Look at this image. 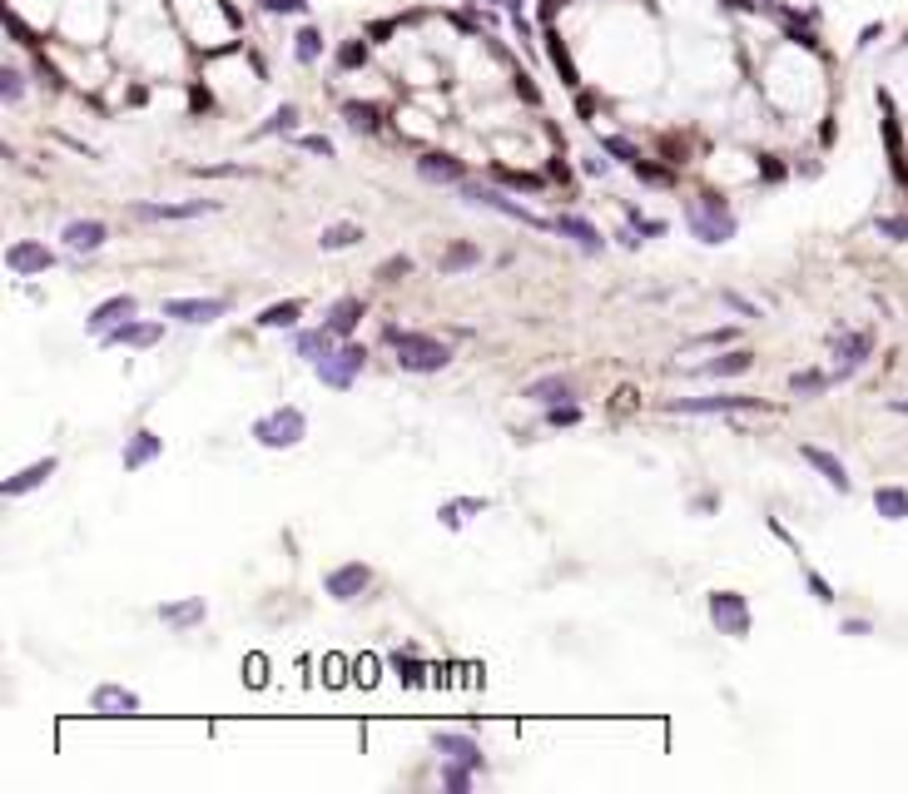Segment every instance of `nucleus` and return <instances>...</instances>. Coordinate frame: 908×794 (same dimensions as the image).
<instances>
[{
  "mask_svg": "<svg viewBox=\"0 0 908 794\" xmlns=\"http://www.w3.org/2000/svg\"><path fill=\"white\" fill-rule=\"evenodd\" d=\"M725 303H730V308H735V313H745V318H755V303H745V298H740V293H725Z\"/></svg>",
  "mask_w": 908,
  "mask_h": 794,
  "instance_id": "nucleus-46",
  "label": "nucleus"
},
{
  "mask_svg": "<svg viewBox=\"0 0 908 794\" xmlns=\"http://www.w3.org/2000/svg\"><path fill=\"white\" fill-rule=\"evenodd\" d=\"M323 586H328V596H333V601H358V596L373 586V571H368L363 561H348V566H333Z\"/></svg>",
  "mask_w": 908,
  "mask_h": 794,
  "instance_id": "nucleus-10",
  "label": "nucleus"
},
{
  "mask_svg": "<svg viewBox=\"0 0 908 794\" xmlns=\"http://www.w3.org/2000/svg\"><path fill=\"white\" fill-rule=\"evenodd\" d=\"M556 234H561V239H576L586 254H601V244H606V239H601V229H596V224H586V219H576V214H561V219H556Z\"/></svg>",
  "mask_w": 908,
  "mask_h": 794,
  "instance_id": "nucleus-24",
  "label": "nucleus"
},
{
  "mask_svg": "<svg viewBox=\"0 0 908 794\" xmlns=\"http://www.w3.org/2000/svg\"><path fill=\"white\" fill-rule=\"evenodd\" d=\"M159 452H164V437H159V432H149V427H144V432H134L130 442H125V472L149 467Z\"/></svg>",
  "mask_w": 908,
  "mask_h": 794,
  "instance_id": "nucleus-22",
  "label": "nucleus"
},
{
  "mask_svg": "<svg viewBox=\"0 0 908 794\" xmlns=\"http://www.w3.org/2000/svg\"><path fill=\"white\" fill-rule=\"evenodd\" d=\"M750 368H755V353H750V348H730V353L710 358L700 373H705V378H735V373H750Z\"/></svg>",
  "mask_w": 908,
  "mask_h": 794,
  "instance_id": "nucleus-26",
  "label": "nucleus"
},
{
  "mask_svg": "<svg viewBox=\"0 0 908 794\" xmlns=\"http://www.w3.org/2000/svg\"><path fill=\"white\" fill-rule=\"evenodd\" d=\"M55 472H60V462H55V457H40V462H30V467H25V472H15V477H5V487H0V492H5V497H25V492H35V487H45V482H50V477H55Z\"/></svg>",
  "mask_w": 908,
  "mask_h": 794,
  "instance_id": "nucleus-17",
  "label": "nucleus"
},
{
  "mask_svg": "<svg viewBox=\"0 0 908 794\" xmlns=\"http://www.w3.org/2000/svg\"><path fill=\"white\" fill-rule=\"evenodd\" d=\"M874 507H879V517H889V522L908 517V497L899 492V487H884V492H874Z\"/></svg>",
  "mask_w": 908,
  "mask_h": 794,
  "instance_id": "nucleus-35",
  "label": "nucleus"
},
{
  "mask_svg": "<svg viewBox=\"0 0 908 794\" xmlns=\"http://www.w3.org/2000/svg\"><path fill=\"white\" fill-rule=\"evenodd\" d=\"M477 264H482V249H477V244H467V239L447 244V249H442V259H437L442 273H467V268H477Z\"/></svg>",
  "mask_w": 908,
  "mask_h": 794,
  "instance_id": "nucleus-27",
  "label": "nucleus"
},
{
  "mask_svg": "<svg viewBox=\"0 0 908 794\" xmlns=\"http://www.w3.org/2000/svg\"><path fill=\"white\" fill-rule=\"evenodd\" d=\"M298 125V110L293 105H283V110H273V120L263 125V134H278V130H293Z\"/></svg>",
  "mask_w": 908,
  "mask_h": 794,
  "instance_id": "nucleus-41",
  "label": "nucleus"
},
{
  "mask_svg": "<svg viewBox=\"0 0 908 794\" xmlns=\"http://www.w3.org/2000/svg\"><path fill=\"white\" fill-rule=\"evenodd\" d=\"M373 670H378V665H373V661H358V680H363V685H373V680H378V675H373Z\"/></svg>",
  "mask_w": 908,
  "mask_h": 794,
  "instance_id": "nucleus-47",
  "label": "nucleus"
},
{
  "mask_svg": "<svg viewBox=\"0 0 908 794\" xmlns=\"http://www.w3.org/2000/svg\"><path fill=\"white\" fill-rule=\"evenodd\" d=\"M462 199H467V204H482V209H497V214H507V219H521L526 229H556V219H541V214L521 209V204H512L507 194H497V189H482V184H462Z\"/></svg>",
  "mask_w": 908,
  "mask_h": 794,
  "instance_id": "nucleus-7",
  "label": "nucleus"
},
{
  "mask_svg": "<svg viewBox=\"0 0 908 794\" xmlns=\"http://www.w3.org/2000/svg\"><path fill=\"white\" fill-rule=\"evenodd\" d=\"M219 204L209 199H194V204H134L130 214L144 219V224H164V219H199V214H214Z\"/></svg>",
  "mask_w": 908,
  "mask_h": 794,
  "instance_id": "nucleus-15",
  "label": "nucleus"
},
{
  "mask_svg": "<svg viewBox=\"0 0 908 794\" xmlns=\"http://www.w3.org/2000/svg\"><path fill=\"white\" fill-rule=\"evenodd\" d=\"M229 313V298H164V318L174 323H219Z\"/></svg>",
  "mask_w": 908,
  "mask_h": 794,
  "instance_id": "nucleus-9",
  "label": "nucleus"
},
{
  "mask_svg": "<svg viewBox=\"0 0 908 794\" xmlns=\"http://www.w3.org/2000/svg\"><path fill=\"white\" fill-rule=\"evenodd\" d=\"M363 363H368V348L363 343H343L323 363H313V373H318L323 388H353V378L363 373Z\"/></svg>",
  "mask_w": 908,
  "mask_h": 794,
  "instance_id": "nucleus-5",
  "label": "nucleus"
},
{
  "mask_svg": "<svg viewBox=\"0 0 908 794\" xmlns=\"http://www.w3.org/2000/svg\"><path fill=\"white\" fill-rule=\"evenodd\" d=\"M735 338H740L735 328H710V333H700V338H695V348H730Z\"/></svg>",
  "mask_w": 908,
  "mask_h": 794,
  "instance_id": "nucleus-40",
  "label": "nucleus"
},
{
  "mask_svg": "<svg viewBox=\"0 0 908 794\" xmlns=\"http://www.w3.org/2000/svg\"><path fill=\"white\" fill-rule=\"evenodd\" d=\"M417 174L432 179V184H462L467 179V159H457L447 149H427V154H417Z\"/></svg>",
  "mask_w": 908,
  "mask_h": 794,
  "instance_id": "nucleus-12",
  "label": "nucleus"
},
{
  "mask_svg": "<svg viewBox=\"0 0 908 794\" xmlns=\"http://www.w3.org/2000/svg\"><path fill=\"white\" fill-rule=\"evenodd\" d=\"M442 785L452 794L472 790V765H452V760H442Z\"/></svg>",
  "mask_w": 908,
  "mask_h": 794,
  "instance_id": "nucleus-37",
  "label": "nucleus"
},
{
  "mask_svg": "<svg viewBox=\"0 0 908 794\" xmlns=\"http://www.w3.org/2000/svg\"><path fill=\"white\" fill-rule=\"evenodd\" d=\"M363 313H368L363 298H338V303L328 308V328H333L338 338H353V328L363 323Z\"/></svg>",
  "mask_w": 908,
  "mask_h": 794,
  "instance_id": "nucleus-25",
  "label": "nucleus"
},
{
  "mask_svg": "<svg viewBox=\"0 0 908 794\" xmlns=\"http://www.w3.org/2000/svg\"><path fill=\"white\" fill-rule=\"evenodd\" d=\"M531 402H541V407H556V402H571L576 388H571V378H561V373H546V378H536V383H526V393Z\"/></svg>",
  "mask_w": 908,
  "mask_h": 794,
  "instance_id": "nucleus-21",
  "label": "nucleus"
},
{
  "mask_svg": "<svg viewBox=\"0 0 908 794\" xmlns=\"http://www.w3.org/2000/svg\"><path fill=\"white\" fill-rule=\"evenodd\" d=\"M829 383H834L829 373H814V368H804V373H794V378H789V393H794V397H819L824 388H829Z\"/></svg>",
  "mask_w": 908,
  "mask_h": 794,
  "instance_id": "nucleus-34",
  "label": "nucleus"
},
{
  "mask_svg": "<svg viewBox=\"0 0 908 794\" xmlns=\"http://www.w3.org/2000/svg\"><path fill=\"white\" fill-rule=\"evenodd\" d=\"M809 591H814V601H824V606L834 601V591H829V581H824L819 571H809Z\"/></svg>",
  "mask_w": 908,
  "mask_h": 794,
  "instance_id": "nucleus-43",
  "label": "nucleus"
},
{
  "mask_svg": "<svg viewBox=\"0 0 908 794\" xmlns=\"http://www.w3.org/2000/svg\"><path fill=\"white\" fill-rule=\"evenodd\" d=\"M353 244H363V229L358 224H328L318 234V249L323 254H338V249H353Z\"/></svg>",
  "mask_w": 908,
  "mask_h": 794,
  "instance_id": "nucleus-32",
  "label": "nucleus"
},
{
  "mask_svg": "<svg viewBox=\"0 0 908 794\" xmlns=\"http://www.w3.org/2000/svg\"><path fill=\"white\" fill-rule=\"evenodd\" d=\"M249 680H254V685H263V656H249Z\"/></svg>",
  "mask_w": 908,
  "mask_h": 794,
  "instance_id": "nucleus-48",
  "label": "nucleus"
},
{
  "mask_svg": "<svg viewBox=\"0 0 908 794\" xmlns=\"http://www.w3.org/2000/svg\"><path fill=\"white\" fill-rule=\"evenodd\" d=\"M134 308H139V303H134L130 293H115V298H105V303H100V308H95V313H90L85 323H90V333H110L115 323L134 318Z\"/></svg>",
  "mask_w": 908,
  "mask_h": 794,
  "instance_id": "nucleus-18",
  "label": "nucleus"
},
{
  "mask_svg": "<svg viewBox=\"0 0 908 794\" xmlns=\"http://www.w3.org/2000/svg\"><path fill=\"white\" fill-rule=\"evenodd\" d=\"M889 60H894V70L884 80H874V105H879V134H884L894 184L908 189V30L894 40Z\"/></svg>",
  "mask_w": 908,
  "mask_h": 794,
  "instance_id": "nucleus-1",
  "label": "nucleus"
},
{
  "mask_svg": "<svg viewBox=\"0 0 908 794\" xmlns=\"http://www.w3.org/2000/svg\"><path fill=\"white\" fill-rule=\"evenodd\" d=\"M799 457H804V462H809V467H814V472H819L829 487L849 492V472H844V462H839V457H829L824 447H799Z\"/></svg>",
  "mask_w": 908,
  "mask_h": 794,
  "instance_id": "nucleus-23",
  "label": "nucleus"
},
{
  "mask_svg": "<svg viewBox=\"0 0 908 794\" xmlns=\"http://www.w3.org/2000/svg\"><path fill=\"white\" fill-rule=\"evenodd\" d=\"M392 670H397L402 685H422V680H427V665L417 661V656H402V651L392 656Z\"/></svg>",
  "mask_w": 908,
  "mask_h": 794,
  "instance_id": "nucleus-36",
  "label": "nucleus"
},
{
  "mask_svg": "<svg viewBox=\"0 0 908 794\" xmlns=\"http://www.w3.org/2000/svg\"><path fill=\"white\" fill-rule=\"evenodd\" d=\"M204 616H209L204 596H189V601H169V606H159V621H164V626H174V631L204 626Z\"/></svg>",
  "mask_w": 908,
  "mask_h": 794,
  "instance_id": "nucleus-19",
  "label": "nucleus"
},
{
  "mask_svg": "<svg viewBox=\"0 0 908 794\" xmlns=\"http://www.w3.org/2000/svg\"><path fill=\"white\" fill-rule=\"evenodd\" d=\"M879 229L894 234V239H908V219H879Z\"/></svg>",
  "mask_w": 908,
  "mask_h": 794,
  "instance_id": "nucleus-44",
  "label": "nucleus"
},
{
  "mask_svg": "<svg viewBox=\"0 0 908 794\" xmlns=\"http://www.w3.org/2000/svg\"><path fill=\"white\" fill-rule=\"evenodd\" d=\"M685 224L700 244H730L735 239V214L730 204L715 194V189H700L690 204H685Z\"/></svg>",
  "mask_w": 908,
  "mask_h": 794,
  "instance_id": "nucleus-3",
  "label": "nucleus"
},
{
  "mask_svg": "<svg viewBox=\"0 0 908 794\" xmlns=\"http://www.w3.org/2000/svg\"><path fill=\"white\" fill-rule=\"evenodd\" d=\"M407 273H412V259H407V254H392V259L378 264V283H397V278H407Z\"/></svg>",
  "mask_w": 908,
  "mask_h": 794,
  "instance_id": "nucleus-38",
  "label": "nucleus"
},
{
  "mask_svg": "<svg viewBox=\"0 0 908 794\" xmlns=\"http://www.w3.org/2000/svg\"><path fill=\"white\" fill-rule=\"evenodd\" d=\"M834 353L844 358L839 373H854L864 363V353H869V333H834Z\"/></svg>",
  "mask_w": 908,
  "mask_h": 794,
  "instance_id": "nucleus-29",
  "label": "nucleus"
},
{
  "mask_svg": "<svg viewBox=\"0 0 908 794\" xmlns=\"http://www.w3.org/2000/svg\"><path fill=\"white\" fill-rule=\"evenodd\" d=\"M333 343H338V333L323 323V328H313V333H298V358H308V363H323L328 353H333Z\"/></svg>",
  "mask_w": 908,
  "mask_h": 794,
  "instance_id": "nucleus-28",
  "label": "nucleus"
},
{
  "mask_svg": "<svg viewBox=\"0 0 908 794\" xmlns=\"http://www.w3.org/2000/svg\"><path fill=\"white\" fill-rule=\"evenodd\" d=\"M492 179H502L507 189H526V194H541L551 184L546 174H526V169H512V164H492Z\"/></svg>",
  "mask_w": 908,
  "mask_h": 794,
  "instance_id": "nucleus-31",
  "label": "nucleus"
},
{
  "mask_svg": "<svg viewBox=\"0 0 908 794\" xmlns=\"http://www.w3.org/2000/svg\"><path fill=\"white\" fill-rule=\"evenodd\" d=\"M303 437H308V417L298 407H273V412H263L259 422H254V442L259 447H273V452L298 447Z\"/></svg>",
  "mask_w": 908,
  "mask_h": 794,
  "instance_id": "nucleus-4",
  "label": "nucleus"
},
{
  "mask_svg": "<svg viewBox=\"0 0 908 794\" xmlns=\"http://www.w3.org/2000/svg\"><path fill=\"white\" fill-rule=\"evenodd\" d=\"M710 621H715L720 636L745 641V636H750V606H745V596H740V591H715V596H710Z\"/></svg>",
  "mask_w": 908,
  "mask_h": 794,
  "instance_id": "nucleus-6",
  "label": "nucleus"
},
{
  "mask_svg": "<svg viewBox=\"0 0 908 794\" xmlns=\"http://www.w3.org/2000/svg\"><path fill=\"white\" fill-rule=\"evenodd\" d=\"M159 338H164V323H139V318H125L110 333H100L105 348H154Z\"/></svg>",
  "mask_w": 908,
  "mask_h": 794,
  "instance_id": "nucleus-11",
  "label": "nucleus"
},
{
  "mask_svg": "<svg viewBox=\"0 0 908 794\" xmlns=\"http://www.w3.org/2000/svg\"><path fill=\"white\" fill-rule=\"evenodd\" d=\"M472 512H487V502H482V497H457V502H442V512H437V517H442V527L457 531Z\"/></svg>",
  "mask_w": 908,
  "mask_h": 794,
  "instance_id": "nucleus-33",
  "label": "nucleus"
},
{
  "mask_svg": "<svg viewBox=\"0 0 908 794\" xmlns=\"http://www.w3.org/2000/svg\"><path fill=\"white\" fill-rule=\"evenodd\" d=\"M303 149H313V154H323V159L333 154V144H328L323 134H308V139H303Z\"/></svg>",
  "mask_w": 908,
  "mask_h": 794,
  "instance_id": "nucleus-45",
  "label": "nucleus"
},
{
  "mask_svg": "<svg viewBox=\"0 0 908 794\" xmlns=\"http://www.w3.org/2000/svg\"><path fill=\"white\" fill-rule=\"evenodd\" d=\"M437 745V755L442 760H452V765H472V770H482V745L472 740V735H437L432 740Z\"/></svg>",
  "mask_w": 908,
  "mask_h": 794,
  "instance_id": "nucleus-20",
  "label": "nucleus"
},
{
  "mask_svg": "<svg viewBox=\"0 0 908 794\" xmlns=\"http://www.w3.org/2000/svg\"><path fill=\"white\" fill-rule=\"evenodd\" d=\"M383 343L397 348V368L402 373H442L452 363V348L432 333H407V328H383Z\"/></svg>",
  "mask_w": 908,
  "mask_h": 794,
  "instance_id": "nucleus-2",
  "label": "nucleus"
},
{
  "mask_svg": "<svg viewBox=\"0 0 908 794\" xmlns=\"http://www.w3.org/2000/svg\"><path fill=\"white\" fill-rule=\"evenodd\" d=\"M298 60H318V35H313V30L298 35Z\"/></svg>",
  "mask_w": 908,
  "mask_h": 794,
  "instance_id": "nucleus-42",
  "label": "nucleus"
},
{
  "mask_svg": "<svg viewBox=\"0 0 908 794\" xmlns=\"http://www.w3.org/2000/svg\"><path fill=\"white\" fill-rule=\"evenodd\" d=\"M75 254H95V249H105V239H110V229L100 224V219H70L65 224V234H60Z\"/></svg>",
  "mask_w": 908,
  "mask_h": 794,
  "instance_id": "nucleus-16",
  "label": "nucleus"
},
{
  "mask_svg": "<svg viewBox=\"0 0 908 794\" xmlns=\"http://www.w3.org/2000/svg\"><path fill=\"white\" fill-rule=\"evenodd\" d=\"M5 264H10V273L30 278V273H50V268H55V254H50L45 244L20 239V244H10V249H5Z\"/></svg>",
  "mask_w": 908,
  "mask_h": 794,
  "instance_id": "nucleus-13",
  "label": "nucleus"
},
{
  "mask_svg": "<svg viewBox=\"0 0 908 794\" xmlns=\"http://www.w3.org/2000/svg\"><path fill=\"white\" fill-rule=\"evenodd\" d=\"M765 412L770 402H760V397H675V402H665V412H700V417H715V412Z\"/></svg>",
  "mask_w": 908,
  "mask_h": 794,
  "instance_id": "nucleus-8",
  "label": "nucleus"
},
{
  "mask_svg": "<svg viewBox=\"0 0 908 794\" xmlns=\"http://www.w3.org/2000/svg\"><path fill=\"white\" fill-rule=\"evenodd\" d=\"M303 318V298H283V303H268L259 313V328H293Z\"/></svg>",
  "mask_w": 908,
  "mask_h": 794,
  "instance_id": "nucleus-30",
  "label": "nucleus"
},
{
  "mask_svg": "<svg viewBox=\"0 0 908 794\" xmlns=\"http://www.w3.org/2000/svg\"><path fill=\"white\" fill-rule=\"evenodd\" d=\"M546 422L551 427H576L581 422V407L576 402H556V407H546Z\"/></svg>",
  "mask_w": 908,
  "mask_h": 794,
  "instance_id": "nucleus-39",
  "label": "nucleus"
},
{
  "mask_svg": "<svg viewBox=\"0 0 908 794\" xmlns=\"http://www.w3.org/2000/svg\"><path fill=\"white\" fill-rule=\"evenodd\" d=\"M90 710L105 715V720H120V715H139V695L125 685H95L90 695Z\"/></svg>",
  "mask_w": 908,
  "mask_h": 794,
  "instance_id": "nucleus-14",
  "label": "nucleus"
}]
</instances>
